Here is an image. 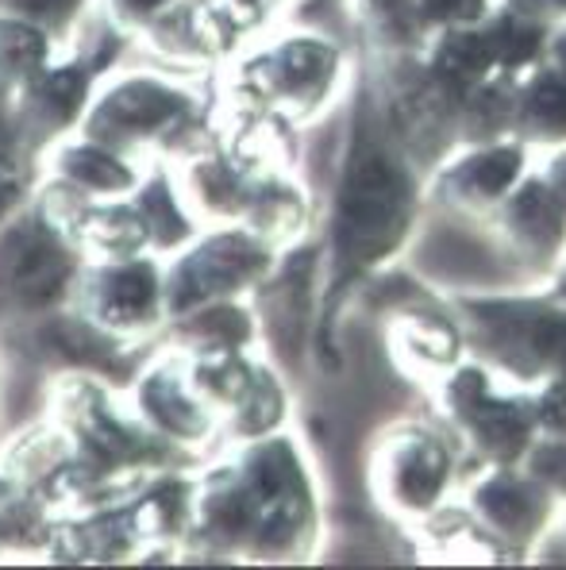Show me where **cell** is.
<instances>
[{"label":"cell","mask_w":566,"mask_h":570,"mask_svg":"<svg viewBox=\"0 0 566 570\" xmlns=\"http://www.w3.org/2000/svg\"><path fill=\"white\" fill-rule=\"evenodd\" d=\"M424 174L413 166L381 108L370 78L351 100L344 158L331 189L328 224L320 239V313H316V363L339 371V313L378 271H386L420 220Z\"/></svg>","instance_id":"6da1fadb"},{"label":"cell","mask_w":566,"mask_h":570,"mask_svg":"<svg viewBox=\"0 0 566 570\" xmlns=\"http://www.w3.org/2000/svg\"><path fill=\"white\" fill-rule=\"evenodd\" d=\"M320 548V498L294 435L247 440L197 478L186 556L205 563H305Z\"/></svg>","instance_id":"7a4b0ae2"},{"label":"cell","mask_w":566,"mask_h":570,"mask_svg":"<svg viewBox=\"0 0 566 570\" xmlns=\"http://www.w3.org/2000/svg\"><path fill=\"white\" fill-rule=\"evenodd\" d=\"M447 308L463 328L466 355L486 363L497 379L524 390L566 379V297L559 293H459Z\"/></svg>","instance_id":"3957f363"},{"label":"cell","mask_w":566,"mask_h":570,"mask_svg":"<svg viewBox=\"0 0 566 570\" xmlns=\"http://www.w3.org/2000/svg\"><path fill=\"white\" fill-rule=\"evenodd\" d=\"M81 139L101 142L131 163L143 150H162L186 163L216 150L220 128H212V116L193 89L155 73H131L89 100Z\"/></svg>","instance_id":"277c9868"},{"label":"cell","mask_w":566,"mask_h":570,"mask_svg":"<svg viewBox=\"0 0 566 570\" xmlns=\"http://www.w3.org/2000/svg\"><path fill=\"white\" fill-rule=\"evenodd\" d=\"M436 405L447 424L459 432L463 448L478 459V466H520L539 435L536 393L513 385L502 390L497 374L478 358H463L459 366L431 382Z\"/></svg>","instance_id":"5b68a950"},{"label":"cell","mask_w":566,"mask_h":570,"mask_svg":"<svg viewBox=\"0 0 566 570\" xmlns=\"http://www.w3.org/2000/svg\"><path fill=\"white\" fill-rule=\"evenodd\" d=\"M459 474L451 443L424 421H394L370 443L366 478L378 509L397 521H428Z\"/></svg>","instance_id":"8992f818"},{"label":"cell","mask_w":566,"mask_h":570,"mask_svg":"<svg viewBox=\"0 0 566 570\" xmlns=\"http://www.w3.org/2000/svg\"><path fill=\"white\" fill-rule=\"evenodd\" d=\"M278 255L281 250L262 243L244 224H224V228L193 239L166 266V316L178 321V316L201 305H216V301L255 297V289L278 266Z\"/></svg>","instance_id":"52a82bcc"},{"label":"cell","mask_w":566,"mask_h":570,"mask_svg":"<svg viewBox=\"0 0 566 570\" xmlns=\"http://www.w3.org/2000/svg\"><path fill=\"white\" fill-rule=\"evenodd\" d=\"M339 78H344V50L316 31H294L247 58L231 89L301 128L324 116Z\"/></svg>","instance_id":"ba28073f"},{"label":"cell","mask_w":566,"mask_h":570,"mask_svg":"<svg viewBox=\"0 0 566 570\" xmlns=\"http://www.w3.org/2000/svg\"><path fill=\"white\" fill-rule=\"evenodd\" d=\"M166 266L139 255L123 263H81L73 282V313L116 343H139L170 324L162 293Z\"/></svg>","instance_id":"9c48e42d"},{"label":"cell","mask_w":566,"mask_h":570,"mask_svg":"<svg viewBox=\"0 0 566 570\" xmlns=\"http://www.w3.org/2000/svg\"><path fill=\"white\" fill-rule=\"evenodd\" d=\"M86 258L39 216H12L0 228V305L12 313H47L73 293Z\"/></svg>","instance_id":"30bf717a"},{"label":"cell","mask_w":566,"mask_h":570,"mask_svg":"<svg viewBox=\"0 0 566 570\" xmlns=\"http://www.w3.org/2000/svg\"><path fill=\"white\" fill-rule=\"evenodd\" d=\"M559 498L524 466H481L466 490V513L489 535L505 563L528 559L555 521Z\"/></svg>","instance_id":"8fae6325"},{"label":"cell","mask_w":566,"mask_h":570,"mask_svg":"<svg viewBox=\"0 0 566 570\" xmlns=\"http://www.w3.org/2000/svg\"><path fill=\"white\" fill-rule=\"evenodd\" d=\"M97 73H101V58L73 55L66 62H51L31 86L12 97L23 150H39L62 139L70 128H81Z\"/></svg>","instance_id":"7c38bea8"},{"label":"cell","mask_w":566,"mask_h":570,"mask_svg":"<svg viewBox=\"0 0 566 570\" xmlns=\"http://www.w3.org/2000/svg\"><path fill=\"white\" fill-rule=\"evenodd\" d=\"M524 174H528V147L524 142L502 139L486 142V147H463L431 174V193L470 220H489Z\"/></svg>","instance_id":"4fadbf2b"},{"label":"cell","mask_w":566,"mask_h":570,"mask_svg":"<svg viewBox=\"0 0 566 570\" xmlns=\"http://www.w3.org/2000/svg\"><path fill=\"white\" fill-rule=\"evenodd\" d=\"M494 232L532 274H555L566 258V208L544 174H524L489 216Z\"/></svg>","instance_id":"5bb4252c"},{"label":"cell","mask_w":566,"mask_h":570,"mask_svg":"<svg viewBox=\"0 0 566 570\" xmlns=\"http://www.w3.org/2000/svg\"><path fill=\"white\" fill-rule=\"evenodd\" d=\"M244 36L247 31L216 0H178L139 36V43L155 58H162L170 70L197 73L224 62L244 43Z\"/></svg>","instance_id":"9a60e30c"},{"label":"cell","mask_w":566,"mask_h":570,"mask_svg":"<svg viewBox=\"0 0 566 570\" xmlns=\"http://www.w3.org/2000/svg\"><path fill=\"white\" fill-rule=\"evenodd\" d=\"M131 409H136V416L151 428L158 440H166L170 448L181 451L205 448L208 435L220 424L212 416V409L189 390L181 351L162 355L158 363H151L139 374L136 390H131Z\"/></svg>","instance_id":"2e32d148"},{"label":"cell","mask_w":566,"mask_h":570,"mask_svg":"<svg viewBox=\"0 0 566 570\" xmlns=\"http://www.w3.org/2000/svg\"><path fill=\"white\" fill-rule=\"evenodd\" d=\"M386 343L394 363L428 385L444 379L451 366H459L466 358L463 328L455 321V313L451 308L424 305V301H401L386 316Z\"/></svg>","instance_id":"e0dca14e"},{"label":"cell","mask_w":566,"mask_h":570,"mask_svg":"<svg viewBox=\"0 0 566 570\" xmlns=\"http://www.w3.org/2000/svg\"><path fill=\"white\" fill-rule=\"evenodd\" d=\"M62 236L78 247L86 263H123V258H139L151 247V228L147 216L131 197L123 200H86Z\"/></svg>","instance_id":"ac0fdd59"},{"label":"cell","mask_w":566,"mask_h":570,"mask_svg":"<svg viewBox=\"0 0 566 570\" xmlns=\"http://www.w3.org/2000/svg\"><path fill=\"white\" fill-rule=\"evenodd\" d=\"M513 139L524 147H566V70L544 55L528 73L516 78Z\"/></svg>","instance_id":"d6986e66"},{"label":"cell","mask_w":566,"mask_h":570,"mask_svg":"<svg viewBox=\"0 0 566 570\" xmlns=\"http://www.w3.org/2000/svg\"><path fill=\"white\" fill-rule=\"evenodd\" d=\"M236 224L255 232L274 250H286L305 239V232L312 224V208L305 189L289 174H266V178H251L244 213H239Z\"/></svg>","instance_id":"ffe728a7"},{"label":"cell","mask_w":566,"mask_h":570,"mask_svg":"<svg viewBox=\"0 0 566 570\" xmlns=\"http://www.w3.org/2000/svg\"><path fill=\"white\" fill-rule=\"evenodd\" d=\"M54 174L62 181H70L89 200H123L143 181L139 163H131V158L116 155V150L89 139L62 142L54 155Z\"/></svg>","instance_id":"44dd1931"},{"label":"cell","mask_w":566,"mask_h":570,"mask_svg":"<svg viewBox=\"0 0 566 570\" xmlns=\"http://www.w3.org/2000/svg\"><path fill=\"white\" fill-rule=\"evenodd\" d=\"M359 39L381 62L424 55L431 31L424 28L420 0H347Z\"/></svg>","instance_id":"7402d4cb"},{"label":"cell","mask_w":566,"mask_h":570,"mask_svg":"<svg viewBox=\"0 0 566 570\" xmlns=\"http://www.w3.org/2000/svg\"><path fill=\"white\" fill-rule=\"evenodd\" d=\"M178 351H255L262 324L247 301H216L166 324Z\"/></svg>","instance_id":"603a6c76"},{"label":"cell","mask_w":566,"mask_h":570,"mask_svg":"<svg viewBox=\"0 0 566 570\" xmlns=\"http://www.w3.org/2000/svg\"><path fill=\"white\" fill-rule=\"evenodd\" d=\"M513 105L516 78H509V73H494V78L466 89V97L459 100V124H455L459 150L513 139Z\"/></svg>","instance_id":"cb8c5ba5"},{"label":"cell","mask_w":566,"mask_h":570,"mask_svg":"<svg viewBox=\"0 0 566 570\" xmlns=\"http://www.w3.org/2000/svg\"><path fill=\"white\" fill-rule=\"evenodd\" d=\"M131 200H136L139 213L147 216L155 250H181L197 239V216L189 213L186 200H181L178 181H170L166 174H151V178L139 181Z\"/></svg>","instance_id":"d4e9b609"},{"label":"cell","mask_w":566,"mask_h":570,"mask_svg":"<svg viewBox=\"0 0 566 570\" xmlns=\"http://www.w3.org/2000/svg\"><path fill=\"white\" fill-rule=\"evenodd\" d=\"M51 50L54 36L47 28L16 20V16H0V86L16 97L54 62Z\"/></svg>","instance_id":"484cf974"},{"label":"cell","mask_w":566,"mask_h":570,"mask_svg":"<svg viewBox=\"0 0 566 570\" xmlns=\"http://www.w3.org/2000/svg\"><path fill=\"white\" fill-rule=\"evenodd\" d=\"M286 413H289V393H286V382L278 379L266 358H258V371H255V382L251 390L244 393V401L236 405V413L224 421L231 440L247 443V440H262V435H274L281 432L286 424Z\"/></svg>","instance_id":"4316f807"},{"label":"cell","mask_w":566,"mask_h":570,"mask_svg":"<svg viewBox=\"0 0 566 570\" xmlns=\"http://www.w3.org/2000/svg\"><path fill=\"white\" fill-rule=\"evenodd\" d=\"M520 466L536 482H544L559 498V505H566V435H536Z\"/></svg>","instance_id":"83f0119b"},{"label":"cell","mask_w":566,"mask_h":570,"mask_svg":"<svg viewBox=\"0 0 566 570\" xmlns=\"http://www.w3.org/2000/svg\"><path fill=\"white\" fill-rule=\"evenodd\" d=\"M81 12V0H0V16H16L47 28L51 36L70 28V20Z\"/></svg>","instance_id":"f1b7e54d"},{"label":"cell","mask_w":566,"mask_h":570,"mask_svg":"<svg viewBox=\"0 0 566 570\" xmlns=\"http://www.w3.org/2000/svg\"><path fill=\"white\" fill-rule=\"evenodd\" d=\"M105 20L112 23L120 36L139 39L162 12H170L178 0H101Z\"/></svg>","instance_id":"f546056e"},{"label":"cell","mask_w":566,"mask_h":570,"mask_svg":"<svg viewBox=\"0 0 566 570\" xmlns=\"http://www.w3.org/2000/svg\"><path fill=\"white\" fill-rule=\"evenodd\" d=\"M497 0H420L424 28L436 36L444 28H466V23H478L489 16Z\"/></svg>","instance_id":"4dcf8cb0"},{"label":"cell","mask_w":566,"mask_h":570,"mask_svg":"<svg viewBox=\"0 0 566 570\" xmlns=\"http://www.w3.org/2000/svg\"><path fill=\"white\" fill-rule=\"evenodd\" d=\"M532 393H536L539 435H566V379H552Z\"/></svg>","instance_id":"1f68e13d"},{"label":"cell","mask_w":566,"mask_h":570,"mask_svg":"<svg viewBox=\"0 0 566 570\" xmlns=\"http://www.w3.org/2000/svg\"><path fill=\"white\" fill-rule=\"evenodd\" d=\"M216 4H220L244 31H255V28H262L286 0H216Z\"/></svg>","instance_id":"d6a6232c"},{"label":"cell","mask_w":566,"mask_h":570,"mask_svg":"<svg viewBox=\"0 0 566 570\" xmlns=\"http://www.w3.org/2000/svg\"><path fill=\"white\" fill-rule=\"evenodd\" d=\"M497 4L513 8L516 16L532 23H544V28H563L566 23V0H497Z\"/></svg>","instance_id":"836d02e7"},{"label":"cell","mask_w":566,"mask_h":570,"mask_svg":"<svg viewBox=\"0 0 566 570\" xmlns=\"http://www.w3.org/2000/svg\"><path fill=\"white\" fill-rule=\"evenodd\" d=\"M20 197H23V174L0 166V228H4V224L16 216V208H20Z\"/></svg>","instance_id":"e575fe53"},{"label":"cell","mask_w":566,"mask_h":570,"mask_svg":"<svg viewBox=\"0 0 566 570\" xmlns=\"http://www.w3.org/2000/svg\"><path fill=\"white\" fill-rule=\"evenodd\" d=\"M544 178H547V186L555 189V197H559V200H563V208H566V147H559L552 158H547Z\"/></svg>","instance_id":"d590c367"},{"label":"cell","mask_w":566,"mask_h":570,"mask_svg":"<svg viewBox=\"0 0 566 570\" xmlns=\"http://www.w3.org/2000/svg\"><path fill=\"white\" fill-rule=\"evenodd\" d=\"M547 58H552L555 66H563V70H566V23L552 31V43H547Z\"/></svg>","instance_id":"8d00e7d4"}]
</instances>
